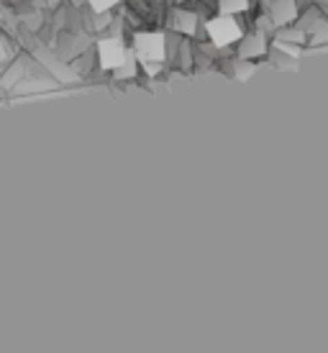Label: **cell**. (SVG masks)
<instances>
[{
    "label": "cell",
    "instance_id": "obj_1",
    "mask_svg": "<svg viewBox=\"0 0 328 353\" xmlns=\"http://www.w3.org/2000/svg\"><path fill=\"white\" fill-rule=\"evenodd\" d=\"M208 36H211V41L215 46H229L233 41H239L241 39V28L236 23V18L233 16H215L213 21H208Z\"/></svg>",
    "mask_w": 328,
    "mask_h": 353
},
{
    "label": "cell",
    "instance_id": "obj_2",
    "mask_svg": "<svg viewBox=\"0 0 328 353\" xmlns=\"http://www.w3.org/2000/svg\"><path fill=\"white\" fill-rule=\"evenodd\" d=\"M136 57L144 59V62H162L164 59V49H167V41L162 34H139L136 36Z\"/></svg>",
    "mask_w": 328,
    "mask_h": 353
},
{
    "label": "cell",
    "instance_id": "obj_3",
    "mask_svg": "<svg viewBox=\"0 0 328 353\" xmlns=\"http://www.w3.org/2000/svg\"><path fill=\"white\" fill-rule=\"evenodd\" d=\"M98 57H100V67H103V70H118V67L126 62L128 49L124 46L121 39H103L98 46Z\"/></svg>",
    "mask_w": 328,
    "mask_h": 353
},
{
    "label": "cell",
    "instance_id": "obj_4",
    "mask_svg": "<svg viewBox=\"0 0 328 353\" xmlns=\"http://www.w3.org/2000/svg\"><path fill=\"white\" fill-rule=\"evenodd\" d=\"M264 52H267L264 34H262V31H257V34L247 36V39L241 41L239 57H241V59H254V57H262Z\"/></svg>",
    "mask_w": 328,
    "mask_h": 353
},
{
    "label": "cell",
    "instance_id": "obj_5",
    "mask_svg": "<svg viewBox=\"0 0 328 353\" xmlns=\"http://www.w3.org/2000/svg\"><path fill=\"white\" fill-rule=\"evenodd\" d=\"M295 16H298L295 0H275L272 3V23L275 26H287Z\"/></svg>",
    "mask_w": 328,
    "mask_h": 353
},
{
    "label": "cell",
    "instance_id": "obj_6",
    "mask_svg": "<svg viewBox=\"0 0 328 353\" xmlns=\"http://www.w3.org/2000/svg\"><path fill=\"white\" fill-rule=\"evenodd\" d=\"M175 28L182 31V34H195V26H197V18L195 13H187V10H177L175 13Z\"/></svg>",
    "mask_w": 328,
    "mask_h": 353
},
{
    "label": "cell",
    "instance_id": "obj_7",
    "mask_svg": "<svg viewBox=\"0 0 328 353\" xmlns=\"http://www.w3.org/2000/svg\"><path fill=\"white\" fill-rule=\"evenodd\" d=\"M249 8V0H221V13L226 16H236Z\"/></svg>",
    "mask_w": 328,
    "mask_h": 353
},
{
    "label": "cell",
    "instance_id": "obj_8",
    "mask_svg": "<svg viewBox=\"0 0 328 353\" xmlns=\"http://www.w3.org/2000/svg\"><path fill=\"white\" fill-rule=\"evenodd\" d=\"M118 0H90V6H93V10H98V13H103V10L113 8Z\"/></svg>",
    "mask_w": 328,
    "mask_h": 353
},
{
    "label": "cell",
    "instance_id": "obj_9",
    "mask_svg": "<svg viewBox=\"0 0 328 353\" xmlns=\"http://www.w3.org/2000/svg\"><path fill=\"white\" fill-rule=\"evenodd\" d=\"M280 41H298V44H300L302 31H282V34H280Z\"/></svg>",
    "mask_w": 328,
    "mask_h": 353
},
{
    "label": "cell",
    "instance_id": "obj_10",
    "mask_svg": "<svg viewBox=\"0 0 328 353\" xmlns=\"http://www.w3.org/2000/svg\"><path fill=\"white\" fill-rule=\"evenodd\" d=\"M6 57H8V54H6V46H3V41H0V62H3Z\"/></svg>",
    "mask_w": 328,
    "mask_h": 353
}]
</instances>
